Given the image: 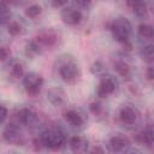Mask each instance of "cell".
Wrapping results in <instances>:
<instances>
[{
    "label": "cell",
    "mask_w": 154,
    "mask_h": 154,
    "mask_svg": "<svg viewBox=\"0 0 154 154\" xmlns=\"http://www.w3.org/2000/svg\"><path fill=\"white\" fill-rule=\"evenodd\" d=\"M6 117H7V108L0 103V124H2L5 122Z\"/></svg>",
    "instance_id": "83f0119b"
},
{
    "label": "cell",
    "mask_w": 154,
    "mask_h": 154,
    "mask_svg": "<svg viewBox=\"0 0 154 154\" xmlns=\"http://www.w3.org/2000/svg\"><path fill=\"white\" fill-rule=\"evenodd\" d=\"M69 0H52V6L54 8H60V7H64L66 4H67Z\"/></svg>",
    "instance_id": "4316f807"
},
{
    "label": "cell",
    "mask_w": 154,
    "mask_h": 154,
    "mask_svg": "<svg viewBox=\"0 0 154 154\" xmlns=\"http://www.w3.org/2000/svg\"><path fill=\"white\" fill-rule=\"evenodd\" d=\"M4 140L13 146H23L24 144V134L23 130L16 124H8L2 131Z\"/></svg>",
    "instance_id": "277c9868"
},
{
    "label": "cell",
    "mask_w": 154,
    "mask_h": 154,
    "mask_svg": "<svg viewBox=\"0 0 154 154\" xmlns=\"http://www.w3.org/2000/svg\"><path fill=\"white\" fill-rule=\"evenodd\" d=\"M0 1H2L8 6V5H23L26 0H0Z\"/></svg>",
    "instance_id": "f1b7e54d"
},
{
    "label": "cell",
    "mask_w": 154,
    "mask_h": 154,
    "mask_svg": "<svg viewBox=\"0 0 154 154\" xmlns=\"http://www.w3.org/2000/svg\"><path fill=\"white\" fill-rule=\"evenodd\" d=\"M8 55H10V51H8L6 47L0 48V60H5V59H7Z\"/></svg>",
    "instance_id": "f546056e"
},
{
    "label": "cell",
    "mask_w": 154,
    "mask_h": 154,
    "mask_svg": "<svg viewBox=\"0 0 154 154\" xmlns=\"http://www.w3.org/2000/svg\"><path fill=\"white\" fill-rule=\"evenodd\" d=\"M90 71H91V73H94V75H100V73L103 71V65H102V63H101V61H95V63H93V65L90 66Z\"/></svg>",
    "instance_id": "d4e9b609"
},
{
    "label": "cell",
    "mask_w": 154,
    "mask_h": 154,
    "mask_svg": "<svg viewBox=\"0 0 154 154\" xmlns=\"http://www.w3.org/2000/svg\"><path fill=\"white\" fill-rule=\"evenodd\" d=\"M64 117H65V120H66L71 126H73V128H79V126H82V125L84 124V118H83V116H82L79 112L75 111V109H69V111H66L65 114H64Z\"/></svg>",
    "instance_id": "9a60e30c"
},
{
    "label": "cell",
    "mask_w": 154,
    "mask_h": 154,
    "mask_svg": "<svg viewBox=\"0 0 154 154\" xmlns=\"http://www.w3.org/2000/svg\"><path fill=\"white\" fill-rule=\"evenodd\" d=\"M119 118L120 120L126 124V125H132L137 122L138 119V112L136 108H134L132 106H124L120 112H119Z\"/></svg>",
    "instance_id": "8fae6325"
},
{
    "label": "cell",
    "mask_w": 154,
    "mask_h": 154,
    "mask_svg": "<svg viewBox=\"0 0 154 154\" xmlns=\"http://www.w3.org/2000/svg\"><path fill=\"white\" fill-rule=\"evenodd\" d=\"M138 35L144 40H152L154 35L153 26L149 24H141L138 26Z\"/></svg>",
    "instance_id": "ac0fdd59"
},
{
    "label": "cell",
    "mask_w": 154,
    "mask_h": 154,
    "mask_svg": "<svg viewBox=\"0 0 154 154\" xmlns=\"http://www.w3.org/2000/svg\"><path fill=\"white\" fill-rule=\"evenodd\" d=\"M141 57L142 59H144L146 61H152L153 60V57H154V51H153V46L152 45H148L146 47H143L141 49Z\"/></svg>",
    "instance_id": "44dd1931"
},
{
    "label": "cell",
    "mask_w": 154,
    "mask_h": 154,
    "mask_svg": "<svg viewBox=\"0 0 154 154\" xmlns=\"http://www.w3.org/2000/svg\"><path fill=\"white\" fill-rule=\"evenodd\" d=\"M111 31H112L114 40H117L120 43H124L129 41V37L132 32V26H131V23L126 18L120 17L112 22Z\"/></svg>",
    "instance_id": "3957f363"
},
{
    "label": "cell",
    "mask_w": 154,
    "mask_h": 154,
    "mask_svg": "<svg viewBox=\"0 0 154 154\" xmlns=\"http://www.w3.org/2000/svg\"><path fill=\"white\" fill-rule=\"evenodd\" d=\"M128 6L138 17H146L147 13H148V2H147V0H128Z\"/></svg>",
    "instance_id": "4fadbf2b"
},
{
    "label": "cell",
    "mask_w": 154,
    "mask_h": 154,
    "mask_svg": "<svg viewBox=\"0 0 154 154\" xmlns=\"http://www.w3.org/2000/svg\"><path fill=\"white\" fill-rule=\"evenodd\" d=\"M41 13V6L40 5H30L26 10H25V16L29 18H36L38 14Z\"/></svg>",
    "instance_id": "7402d4cb"
},
{
    "label": "cell",
    "mask_w": 154,
    "mask_h": 154,
    "mask_svg": "<svg viewBox=\"0 0 154 154\" xmlns=\"http://www.w3.org/2000/svg\"><path fill=\"white\" fill-rule=\"evenodd\" d=\"M109 148L113 152H126L130 148V140L124 135H116L109 140Z\"/></svg>",
    "instance_id": "30bf717a"
},
{
    "label": "cell",
    "mask_w": 154,
    "mask_h": 154,
    "mask_svg": "<svg viewBox=\"0 0 154 154\" xmlns=\"http://www.w3.org/2000/svg\"><path fill=\"white\" fill-rule=\"evenodd\" d=\"M90 109H91L93 113L97 114V113L101 111V105H100L99 102H93V103L90 105Z\"/></svg>",
    "instance_id": "4dcf8cb0"
},
{
    "label": "cell",
    "mask_w": 154,
    "mask_h": 154,
    "mask_svg": "<svg viewBox=\"0 0 154 154\" xmlns=\"http://www.w3.org/2000/svg\"><path fill=\"white\" fill-rule=\"evenodd\" d=\"M43 84V78L36 72H28L23 76V85L28 94L36 95L40 93Z\"/></svg>",
    "instance_id": "8992f818"
},
{
    "label": "cell",
    "mask_w": 154,
    "mask_h": 154,
    "mask_svg": "<svg viewBox=\"0 0 154 154\" xmlns=\"http://www.w3.org/2000/svg\"><path fill=\"white\" fill-rule=\"evenodd\" d=\"M153 77H154V76H153V67H152V66H149V67L147 69V78H148L149 81H152V79H153Z\"/></svg>",
    "instance_id": "1f68e13d"
},
{
    "label": "cell",
    "mask_w": 154,
    "mask_h": 154,
    "mask_svg": "<svg viewBox=\"0 0 154 154\" xmlns=\"http://www.w3.org/2000/svg\"><path fill=\"white\" fill-rule=\"evenodd\" d=\"M11 75H12L14 78L23 77V76H24L23 66H22L19 63H13V64L11 65Z\"/></svg>",
    "instance_id": "603a6c76"
},
{
    "label": "cell",
    "mask_w": 154,
    "mask_h": 154,
    "mask_svg": "<svg viewBox=\"0 0 154 154\" xmlns=\"http://www.w3.org/2000/svg\"><path fill=\"white\" fill-rule=\"evenodd\" d=\"M91 152H93V153H96V152H99V153H103V149H102V148H99V147H95L94 149H91Z\"/></svg>",
    "instance_id": "d6a6232c"
},
{
    "label": "cell",
    "mask_w": 154,
    "mask_h": 154,
    "mask_svg": "<svg viewBox=\"0 0 154 154\" xmlns=\"http://www.w3.org/2000/svg\"><path fill=\"white\" fill-rule=\"evenodd\" d=\"M41 53V46L38 45V42L36 40H32L30 41L26 47H25V54L28 57H35L36 54H40Z\"/></svg>",
    "instance_id": "d6986e66"
},
{
    "label": "cell",
    "mask_w": 154,
    "mask_h": 154,
    "mask_svg": "<svg viewBox=\"0 0 154 154\" xmlns=\"http://www.w3.org/2000/svg\"><path fill=\"white\" fill-rule=\"evenodd\" d=\"M65 99H66V95H65V91L61 88L54 87V88H51L47 91V100L53 106H60V105H63L65 102Z\"/></svg>",
    "instance_id": "7c38bea8"
},
{
    "label": "cell",
    "mask_w": 154,
    "mask_h": 154,
    "mask_svg": "<svg viewBox=\"0 0 154 154\" xmlns=\"http://www.w3.org/2000/svg\"><path fill=\"white\" fill-rule=\"evenodd\" d=\"M40 142L45 147H47V148H49L52 150H57V149H60L65 144L66 136H65V134L60 129H58V128H49V129L45 130L41 134Z\"/></svg>",
    "instance_id": "7a4b0ae2"
},
{
    "label": "cell",
    "mask_w": 154,
    "mask_h": 154,
    "mask_svg": "<svg viewBox=\"0 0 154 154\" xmlns=\"http://www.w3.org/2000/svg\"><path fill=\"white\" fill-rule=\"evenodd\" d=\"M11 19V11L8 10V6L0 1V25L8 24Z\"/></svg>",
    "instance_id": "e0dca14e"
},
{
    "label": "cell",
    "mask_w": 154,
    "mask_h": 154,
    "mask_svg": "<svg viewBox=\"0 0 154 154\" xmlns=\"http://www.w3.org/2000/svg\"><path fill=\"white\" fill-rule=\"evenodd\" d=\"M73 1H75V4L77 6L83 7V8H87V7H89L91 5V1L93 0H73Z\"/></svg>",
    "instance_id": "484cf974"
},
{
    "label": "cell",
    "mask_w": 154,
    "mask_h": 154,
    "mask_svg": "<svg viewBox=\"0 0 154 154\" xmlns=\"http://www.w3.org/2000/svg\"><path fill=\"white\" fill-rule=\"evenodd\" d=\"M7 31H8L10 35L17 36L22 31V26H20V24L18 22H10L8 25H7Z\"/></svg>",
    "instance_id": "cb8c5ba5"
},
{
    "label": "cell",
    "mask_w": 154,
    "mask_h": 154,
    "mask_svg": "<svg viewBox=\"0 0 154 154\" xmlns=\"http://www.w3.org/2000/svg\"><path fill=\"white\" fill-rule=\"evenodd\" d=\"M83 16L82 12L73 8V7H65L61 11V19L65 24L69 25H77L82 20Z\"/></svg>",
    "instance_id": "52a82bcc"
},
{
    "label": "cell",
    "mask_w": 154,
    "mask_h": 154,
    "mask_svg": "<svg viewBox=\"0 0 154 154\" xmlns=\"http://www.w3.org/2000/svg\"><path fill=\"white\" fill-rule=\"evenodd\" d=\"M114 70L118 72V75H120L122 77H128L130 73V67L129 65L123 61V60H118L114 63Z\"/></svg>",
    "instance_id": "ffe728a7"
},
{
    "label": "cell",
    "mask_w": 154,
    "mask_h": 154,
    "mask_svg": "<svg viewBox=\"0 0 154 154\" xmlns=\"http://www.w3.org/2000/svg\"><path fill=\"white\" fill-rule=\"evenodd\" d=\"M118 88V81L116 77L111 76V75H103L100 78L96 93L97 96L100 97H107L108 95L113 94Z\"/></svg>",
    "instance_id": "5b68a950"
},
{
    "label": "cell",
    "mask_w": 154,
    "mask_h": 154,
    "mask_svg": "<svg viewBox=\"0 0 154 154\" xmlns=\"http://www.w3.org/2000/svg\"><path fill=\"white\" fill-rule=\"evenodd\" d=\"M69 144L73 152H84V150H87L88 141L81 136H73L70 138Z\"/></svg>",
    "instance_id": "2e32d148"
},
{
    "label": "cell",
    "mask_w": 154,
    "mask_h": 154,
    "mask_svg": "<svg viewBox=\"0 0 154 154\" xmlns=\"http://www.w3.org/2000/svg\"><path fill=\"white\" fill-rule=\"evenodd\" d=\"M136 141L148 148L153 147V142H154V131L150 126L146 128L144 130H142L140 134H137L136 136Z\"/></svg>",
    "instance_id": "5bb4252c"
},
{
    "label": "cell",
    "mask_w": 154,
    "mask_h": 154,
    "mask_svg": "<svg viewBox=\"0 0 154 154\" xmlns=\"http://www.w3.org/2000/svg\"><path fill=\"white\" fill-rule=\"evenodd\" d=\"M35 40L38 42L41 47H53L58 41V35L53 30H43L40 34H37Z\"/></svg>",
    "instance_id": "ba28073f"
},
{
    "label": "cell",
    "mask_w": 154,
    "mask_h": 154,
    "mask_svg": "<svg viewBox=\"0 0 154 154\" xmlns=\"http://www.w3.org/2000/svg\"><path fill=\"white\" fill-rule=\"evenodd\" d=\"M18 120L29 128H34L38 123V116L30 108H22L18 112Z\"/></svg>",
    "instance_id": "9c48e42d"
},
{
    "label": "cell",
    "mask_w": 154,
    "mask_h": 154,
    "mask_svg": "<svg viewBox=\"0 0 154 154\" xmlns=\"http://www.w3.org/2000/svg\"><path fill=\"white\" fill-rule=\"evenodd\" d=\"M58 71L63 81L73 82L79 76V67L75 58L70 54H64L58 60Z\"/></svg>",
    "instance_id": "6da1fadb"
}]
</instances>
